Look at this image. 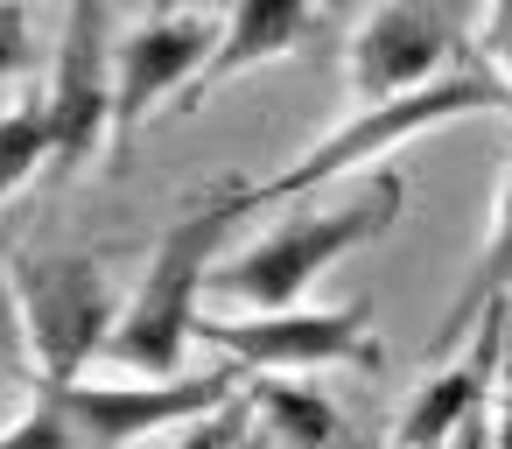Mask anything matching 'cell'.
I'll use <instances>...</instances> for the list:
<instances>
[{
	"instance_id": "obj_1",
	"label": "cell",
	"mask_w": 512,
	"mask_h": 449,
	"mask_svg": "<svg viewBox=\"0 0 512 449\" xmlns=\"http://www.w3.org/2000/svg\"><path fill=\"white\" fill-rule=\"evenodd\" d=\"M470 113H505V120H512V85H505L484 57H463L449 78H435V85L414 92V99L358 106L344 127H330L316 148H302L281 176H267V183H225L218 204H225V218L239 225V218H253V211H267V204H295V197H309V190H323V183H337V176H351V169H372V162H386L393 148H407L414 134L449 127V120H470Z\"/></svg>"
},
{
	"instance_id": "obj_2",
	"label": "cell",
	"mask_w": 512,
	"mask_h": 449,
	"mask_svg": "<svg viewBox=\"0 0 512 449\" xmlns=\"http://www.w3.org/2000/svg\"><path fill=\"white\" fill-rule=\"evenodd\" d=\"M400 204H407L400 169H372V183H365L358 197H344V204H302V211H288L281 225H267L246 253L218 260V267H211V288L232 295V302H246L253 316L302 309V295H309L344 253L372 246L379 232H393Z\"/></svg>"
},
{
	"instance_id": "obj_3",
	"label": "cell",
	"mask_w": 512,
	"mask_h": 449,
	"mask_svg": "<svg viewBox=\"0 0 512 449\" xmlns=\"http://www.w3.org/2000/svg\"><path fill=\"white\" fill-rule=\"evenodd\" d=\"M232 232L218 190L197 197L162 239H155V260L141 274V288L127 295L120 309V330L106 344V365L127 372V386H176L183 379V358L197 344V295L211 288V267H218V239Z\"/></svg>"
},
{
	"instance_id": "obj_4",
	"label": "cell",
	"mask_w": 512,
	"mask_h": 449,
	"mask_svg": "<svg viewBox=\"0 0 512 449\" xmlns=\"http://www.w3.org/2000/svg\"><path fill=\"white\" fill-rule=\"evenodd\" d=\"M246 386L239 365H211L176 386H36L15 428H0V449H127L155 428H183L225 407Z\"/></svg>"
},
{
	"instance_id": "obj_5",
	"label": "cell",
	"mask_w": 512,
	"mask_h": 449,
	"mask_svg": "<svg viewBox=\"0 0 512 449\" xmlns=\"http://www.w3.org/2000/svg\"><path fill=\"white\" fill-rule=\"evenodd\" d=\"M15 302H22L36 386H85V365L106 358L120 309H127L106 281V260L92 253H22Z\"/></svg>"
},
{
	"instance_id": "obj_6",
	"label": "cell",
	"mask_w": 512,
	"mask_h": 449,
	"mask_svg": "<svg viewBox=\"0 0 512 449\" xmlns=\"http://www.w3.org/2000/svg\"><path fill=\"white\" fill-rule=\"evenodd\" d=\"M197 344L225 351L246 379H302L323 365H372V302H330V309H281V316H204Z\"/></svg>"
},
{
	"instance_id": "obj_7",
	"label": "cell",
	"mask_w": 512,
	"mask_h": 449,
	"mask_svg": "<svg viewBox=\"0 0 512 449\" xmlns=\"http://www.w3.org/2000/svg\"><path fill=\"white\" fill-rule=\"evenodd\" d=\"M113 8L99 0H71L64 29H57V57H50V141H57V176H71L78 162H92L99 148H113Z\"/></svg>"
},
{
	"instance_id": "obj_8",
	"label": "cell",
	"mask_w": 512,
	"mask_h": 449,
	"mask_svg": "<svg viewBox=\"0 0 512 449\" xmlns=\"http://www.w3.org/2000/svg\"><path fill=\"white\" fill-rule=\"evenodd\" d=\"M463 15L470 8H372L344 50L351 64V92L358 106H393L428 92L435 78H449L470 50H463Z\"/></svg>"
},
{
	"instance_id": "obj_9",
	"label": "cell",
	"mask_w": 512,
	"mask_h": 449,
	"mask_svg": "<svg viewBox=\"0 0 512 449\" xmlns=\"http://www.w3.org/2000/svg\"><path fill=\"white\" fill-rule=\"evenodd\" d=\"M211 43H218L211 15H183V8L120 36V50H113V155H127L141 141V127L190 92Z\"/></svg>"
},
{
	"instance_id": "obj_10",
	"label": "cell",
	"mask_w": 512,
	"mask_h": 449,
	"mask_svg": "<svg viewBox=\"0 0 512 449\" xmlns=\"http://www.w3.org/2000/svg\"><path fill=\"white\" fill-rule=\"evenodd\" d=\"M505 351H512V330H505V309H491V316L477 323V337L407 393V407H400L386 449H449V435H456L470 414L491 407V386H498V372H505Z\"/></svg>"
},
{
	"instance_id": "obj_11",
	"label": "cell",
	"mask_w": 512,
	"mask_h": 449,
	"mask_svg": "<svg viewBox=\"0 0 512 449\" xmlns=\"http://www.w3.org/2000/svg\"><path fill=\"white\" fill-rule=\"evenodd\" d=\"M316 29V8L309 0H232V8H218V43L204 57V71L190 78V92L176 99V113H197L211 92H225L232 78L288 57L302 36Z\"/></svg>"
},
{
	"instance_id": "obj_12",
	"label": "cell",
	"mask_w": 512,
	"mask_h": 449,
	"mask_svg": "<svg viewBox=\"0 0 512 449\" xmlns=\"http://www.w3.org/2000/svg\"><path fill=\"white\" fill-rule=\"evenodd\" d=\"M491 309H512V176H505V190H498V218H491V239H484L477 267L463 274V288H456L449 316L435 323L428 351H435V358L463 351V344L477 337V323H484Z\"/></svg>"
},
{
	"instance_id": "obj_13",
	"label": "cell",
	"mask_w": 512,
	"mask_h": 449,
	"mask_svg": "<svg viewBox=\"0 0 512 449\" xmlns=\"http://www.w3.org/2000/svg\"><path fill=\"white\" fill-rule=\"evenodd\" d=\"M260 421H267V449H344V421L337 407L302 386V379H246Z\"/></svg>"
},
{
	"instance_id": "obj_14",
	"label": "cell",
	"mask_w": 512,
	"mask_h": 449,
	"mask_svg": "<svg viewBox=\"0 0 512 449\" xmlns=\"http://www.w3.org/2000/svg\"><path fill=\"white\" fill-rule=\"evenodd\" d=\"M50 162H57V141H50L43 99H15L0 113V204H8L22 183H36Z\"/></svg>"
},
{
	"instance_id": "obj_15",
	"label": "cell",
	"mask_w": 512,
	"mask_h": 449,
	"mask_svg": "<svg viewBox=\"0 0 512 449\" xmlns=\"http://www.w3.org/2000/svg\"><path fill=\"white\" fill-rule=\"evenodd\" d=\"M253 428H260V407H253V393L239 386L225 407H211V414L183 421L176 449H253Z\"/></svg>"
},
{
	"instance_id": "obj_16",
	"label": "cell",
	"mask_w": 512,
	"mask_h": 449,
	"mask_svg": "<svg viewBox=\"0 0 512 449\" xmlns=\"http://www.w3.org/2000/svg\"><path fill=\"white\" fill-rule=\"evenodd\" d=\"M36 386V358H29V330H22V302H15V260H0V393L8 386Z\"/></svg>"
},
{
	"instance_id": "obj_17",
	"label": "cell",
	"mask_w": 512,
	"mask_h": 449,
	"mask_svg": "<svg viewBox=\"0 0 512 449\" xmlns=\"http://www.w3.org/2000/svg\"><path fill=\"white\" fill-rule=\"evenodd\" d=\"M22 71H36V29H29V8L0 0V85Z\"/></svg>"
},
{
	"instance_id": "obj_18",
	"label": "cell",
	"mask_w": 512,
	"mask_h": 449,
	"mask_svg": "<svg viewBox=\"0 0 512 449\" xmlns=\"http://www.w3.org/2000/svg\"><path fill=\"white\" fill-rule=\"evenodd\" d=\"M477 43H484L477 57H484V64H491V71H498V78L512 85V0L484 8V36H477Z\"/></svg>"
},
{
	"instance_id": "obj_19",
	"label": "cell",
	"mask_w": 512,
	"mask_h": 449,
	"mask_svg": "<svg viewBox=\"0 0 512 449\" xmlns=\"http://www.w3.org/2000/svg\"><path fill=\"white\" fill-rule=\"evenodd\" d=\"M491 449H512V351H505V372L491 393Z\"/></svg>"
},
{
	"instance_id": "obj_20",
	"label": "cell",
	"mask_w": 512,
	"mask_h": 449,
	"mask_svg": "<svg viewBox=\"0 0 512 449\" xmlns=\"http://www.w3.org/2000/svg\"><path fill=\"white\" fill-rule=\"evenodd\" d=\"M449 449H491V407H484V414H470V421L449 435Z\"/></svg>"
},
{
	"instance_id": "obj_21",
	"label": "cell",
	"mask_w": 512,
	"mask_h": 449,
	"mask_svg": "<svg viewBox=\"0 0 512 449\" xmlns=\"http://www.w3.org/2000/svg\"><path fill=\"white\" fill-rule=\"evenodd\" d=\"M253 449H260V442H253Z\"/></svg>"
}]
</instances>
